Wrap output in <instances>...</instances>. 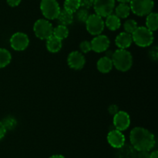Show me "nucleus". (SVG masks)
I'll use <instances>...</instances> for the list:
<instances>
[{"instance_id": "nucleus-1", "label": "nucleus", "mask_w": 158, "mask_h": 158, "mask_svg": "<svg viewBox=\"0 0 158 158\" xmlns=\"http://www.w3.org/2000/svg\"><path fill=\"white\" fill-rule=\"evenodd\" d=\"M131 145L138 151H150L155 145V137L152 133L143 127H135L130 133Z\"/></svg>"}, {"instance_id": "nucleus-2", "label": "nucleus", "mask_w": 158, "mask_h": 158, "mask_svg": "<svg viewBox=\"0 0 158 158\" xmlns=\"http://www.w3.org/2000/svg\"><path fill=\"white\" fill-rule=\"evenodd\" d=\"M113 65L118 71L126 72L133 65V57L131 52L125 49H118L114 52L111 58Z\"/></svg>"}, {"instance_id": "nucleus-3", "label": "nucleus", "mask_w": 158, "mask_h": 158, "mask_svg": "<svg viewBox=\"0 0 158 158\" xmlns=\"http://www.w3.org/2000/svg\"><path fill=\"white\" fill-rule=\"evenodd\" d=\"M131 36L133 42L140 47L151 46L154 40V33L148 29L146 26H138Z\"/></svg>"}, {"instance_id": "nucleus-4", "label": "nucleus", "mask_w": 158, "mask_h": 158, "mask_svg": "<svg viewBox=\"0 0 158 158\" xmlns=\"http://www.w3.org/2000/svg\"><path fill=\"white\" fill-rule=\"evenodd\" d=\"M131 10L138 16H145L151 13L154 7V0H131Z\"/></svg>"}, {"instance_id": "nucleus-5", "label": "nucleus", "mask_w": 158, "mask_h": 158, "mask_svg": "<svg viewBox=\"0 0 158 158\" xmlns=\"http://www.w3.org/2000/svg\"><path fill=\"white\" fill-rule=\"evenodd\" d=\"M40 10L46 20H56L61 9L56 0H41Z\"/></svg>"}, {"instance_id": "nucleus-6", "label": "nucleus", "mask_w": 158, "mask_h": 158, "mask_svg": "<svg viewBox=\"0 0 158 158\" xmlns=\"http://www.w3.org/2000/svg\"><path fill=\"white\" fill-rule=\"evenodd\" d=\"M33 31L35 35L40 40H47L52 35L53 27L50 22L46 19H40L34 23Z\"/></svg>"}, {"instance_id": "nucleus-7", "label": "nucleus", "mask_w": 158, "mask_h": 158, "mask_svg": "<svg viewBox=\"0 0 158 158\" xmlns=\"http://www.w3.org/2000/svg\"><path fill=\"white\" fill-rule=\"evenodd\" d=\"M86 27L88 33L93 36H97L102 33L105 27L104 20L97 14H91L86 21Z\"/></svg>"}, {"instance_id": "nucleus-8", "label": "nucleus", "mask_w": 158, "mask_h": 158, "mask_svg": "<svg viewBox=\"0 0 158 158\" xmlns=\"http://www.w3.org/2000/svg\"><path fill=\"white\" fill-rule=\"evenodd\" d=\"M93 6L96 14L103 18L113 13L115 9V0H94Z\"/></svg>"}, {"instance_id": "nucleus-9", "label": "nucleus", "mask_w": 158, "mask_h": 158, "mask_svg": "<svg viewBox=\"0 0 158 158\" xmlns=\"http://www.w3.org/2000/svg\"><path fill=\"white\" fill-rule=\"evenodd\" d=\"M29 44V37L26 33L17 32L12 34L10 38V46L16 51H23L28 47Z\"/></svg>"}, {"instance_id": "nucleus-10", "label": "nucleus", "mask_w": 158, "mask_h": 158, "mask_svg": "<svg viewBox=\"0 0 158 158\" xmlns=\"http://www.w3.org/2000/svg\"><path fill=\"white\" fill-rule=\"evenodd\" d=\"M113 122L116 129L121 132L124 131L129 128L131 125V118L129 114L126 112L119 111L114 116Z\"/></svg>"}, {"instance_id": "nucleus-11", "label": "nucleus", "mask_w": 158, "mask_h": 158, "mask_svg": "<svg viewBox=\"0 0 158 158\" xmlns=\"http://www.w3.org/2000/svg\"><path fill=\"white\" fill-rule=\"evenodd\" d=\"M67 63L70 68L74 70H81L86 64L84 55L79 51H73L67 57Z\"/></svg>"}, {"instance_id": "nucleus-12", "label": "nucleus", "mask_w": 158, "mask_h": 158, "mask_svg": "<svg viewBox=\"0 0 158 158\" xmlns=\"http://www.w3.org/2000/svg\"><path fill=\"white\" fill-rule=\"evenodd\" d=\"M90 43L92 50L97 53H102L106 51L109 48L110 42L106 36L100 34V35L96 36L91 40Z\"/></svg>"}, {"instance_id": "nucleus-13", "label": "nucleus", "mask_w": 158, "mask_h": 158, "mask_svg": "<svg viewBox=\"0 0 158 158\" xmlns=\"http://www.w3.org/2000/svg\"><path fill=\"white\" fill-rule=\"evenodd\" d=\"M107 142L114 148L120 149L125 144V136L121 131L113 129L107 134Z\"/></svg>"}, {"instance_id": "nucleus-14", "label": "nucleus", "mask_w": 158, "mask_h": 158, "mask_svg": "<svg viewBox=\"0 0 158 158\" xmlns=\"http://www.w3.org/2000/svg\"><path fill=\"white\" fill-rule=\"evenodd\" d=\"M133 43L131 34L127 32H122L117 36L115 39V43L119 49H125L130 47Z\"/></svg>"}, {"instance_id": "nucleus-15", "label": "nucleus", "mask_w": 158, "mask_h": 158, "mask_svg": "<svg viewBox=\"0 0 158 158\" xmlns=\"http://www.w3.org/2000/svg\"><path fill=\"white\" fill-rule=\"evenodd\" d=\"M113 67H114V65H113L111 58L106 57V56L99 59L97 63V70L103 74L109 73L112 70Z\"/></svg>"}, {"instance_id": "nucleus-16", "label": "nucleus", "mask_w": 158, "mask_h": 158, "mask_svg": "<svg viewBox=\"0 0 158 158\" xmlns=\"http://www.w3.org/2000/svg\"><path fill=\"white\" fill-rule=\"evenodd\" d=\"M46 46L49 52L57 53L58 51H60L61 50L62 46H63V43H62L61 40H60L57 37L52 35L50 37H49L46 40Z\"/></svg>"}, {"instance_id": "nucleus-17", "label": "nucleus", "mask_w": 158, "mask_h": 158, "mask_svg": "<svg viewBox=\"0 0 158 158\" xmlns=\"http://www.w3.org/2000/svg\"><path fill=\"white\" fill-rule=\"evenodd\" d=\"M104 23L106 27L111 31L117 30L121 26L120 19L113 13L106 17V21L104 22Z\"/></svg>"}, {"instance_id": "nucleus-18", "label": "nucleus", "mask_w": 158, "mask_h": 158, "mask_svg": "<svg viewBox=\"0 0 158 158\" xmlns=\"http://www.w3.org/2000/svg\"><path fill=\"white\" fill-rule=\"evenodd\" d=\"M115 15L120 19H126L131 13V7L128 3H120L115 8Z\"/></svg>"}, {"instance_id": "nucleus-19", "label": "nucleus", "mask_w": 158, "mask_h": 158, "mask_svg": "<svg viewBox=\"0 0 158 158\" xmlns=\"http://www.w3.org/2000/svg\"><path fill=\"white\" fill-rule=\"evenodd\" d=\"M146 27L152 32L157 30L158 28V15L157 12H151L147 15Z\"/></svg>"}, {"instance_id": "nucleus-20", "label": "nucleus", "mask_w": 158, "mask_h": 158, "mask_svg": "<svg viewBox=\"0 0 158 158\" xmlns=\"http://www.w3.org/2000/svg\"><path fill=\"white\" fill-rule=\"evenodd\" d=\"M57 20H59L61 25L68 26V25H70L71 23H73L74 20V15L71 12L63 9V10L60 11V14L57 17Z\"/></svg>"}, {"instance_id": "nucleus-21", "label": "nucleus", "mask_w": 158, "mask_h": 158, "mask_svg": "<svg viewBox=\"0 0 158 158\" xmlns=\"http://www.w3.org/2000/svg\"><path fill=\"white\" fill-rule=\"evenodd\" d=\"M52 35L60 39V40H63L69 36V29H68L66 26H63V25L60 24L57 26L56 27L54 28Z\"/></svg>"}, {"instance_id": "nucleus-22", "label": "nucleus", "mask_w": 158, "mask_h": 158, "mask_svg": "<svg viewBox=\"0 0 158 158\" xmlns=\"http://www.w3.org/2000/svg\"><path fill=\"white\" fill-rule=\"evenodd\" d=\"M12 60V55L8 50L0 48V68H3L9 65Z\"/></svg>"}, {"instance_id": "nucleus-23", "label": "nucleus", "mask_w": 158, "mask_h": 158, "mask_svg": "<svg viewBox=\"0 0 158 158\" xmlns=\"http://www.w3.org/2000/svg\"><path fill=\"white\" fill-rule=\"evenodd\" d=\"M63 8L65 10L74 14L80 8L79 0H65L63 3Z\"/></svg>"}, {"instance_id": "nucleus-24", "label": "nucleus", "mask_w": 158, "mask_h": 158, "mask_svg": "<svg viewBox=\"0 0 158 158\" xmlns=\"http://www.w3.org/2000/svg\"><path fill=\"white\" fill-rule=\"evenodd\" d=\"M89 14L88 12L87 9H85V8L80 7L77 12H75V16L77 18V20H78L80 23H86V20L89 17Z\"/></svg>"}, {"instance_id": "nucleus-25", "label": "nucleus", "mask_w": 158, "mask_h": 158, "mask_svg": "<svg viewBox=\"0 0 158 158\" xmlns=\"http://www.w3.org/2000/svg\"><path fill=\"white\" fill-rule=\"evenodd\" d=\"M137 27H138L137 23L134 20H127L123 23V28H124L125 32L130 34H132Z\"/></svg>"}, {"instance_id": "nucleus-26", "label": "nucleus", "mask_w": 158, "mask_h": 158, "mask_svg": "<svg viewBox=\"0 0 158 158\" xmlns=\"http://www.w3.org/2000/svg\"><path fill=\"white\" fill-rule=\"evenodd\" d=\"M2 122L3 125H4L6 130L13 129L17 125L16 119L15 118L12 117V116H8V117L5 118Z\"/></svg>"}, {"instance_id": "nucleus-27", "label": "nucleus", "mask_w": 158, "mask_h": 158, "mask_svg": "<svg viewBox=\"0 0 158 158\" xmlns=\"http://www.w3.org/2000/svg\"><path fill=\"white\" fill-rule=\"evenodd\" d=\"M80 49L81 50L82 54H87L91 50V43L88 40H84L82 41L80 44Z\"/></svg>"}, {"instance_id": "nucleus-28", "label": "nucleus", "mask_w": 158, "mask_h": 158, "mask_svg": "<svg viewBox=\"0 0 158 158\" xmlns=\"http://www.w3.org/2000/svg\"><path fill=\"white\" fill-rule=\"evenodd\" d=\"M80 1V7L85 8V9H89L91 6H93L94 2V0H79Z\"/></svg>"}, {"instance_id": "nucleus-29", "label": "nucleus", "mask_w": 158, "mask_h": 158, "mask_svg": "<svg viewBox=\"0 0 158 158\" xmlns=\"http://www.w3.org/2000/svg\"><path fill=\"white\" fill-rule=\"evenodd\" d=\"M108 111H109V112L110 113L111 115L114 116L116 113H117L119 112V108L117 105L113 104V105H110L109 106V108H108Z\"/></svg>"}, {"instance_id": "nucleus-30", "label": "nucleus", "mask_w": 158, "mask_h": 158, "mask_svg": "<svg viewBox=\"0 0 158 158\" xmlns=\"http://www.w3.org/2000/svg\"><path fill=\"white\" fill-rule=\"evenodd\" d=\"M8 5L11 7H16L21 2V0H6Z\"/></svg>"}, {"instance_id": "nucleus-31", "label": "nucleus", "mask_w": 158, "mask_h": 158, "mask_svg": "<svg viewBox=\"0 0 158 158\" xmlns=\"http://www.w3.org/2000/svg\"><path fill=\"white\" fill-rule=\"evenodd\" d=\"M6 131H7V130L6 129L5 126L3 125L2 122H0V140L4 138L5 135H6Z\"/></svg>"}, {"instance_id": "nucleus-32", "label": "nucleus", "mask_w": 158, "mask_h": 158, "mask_svg": "<svg viewBox=\"0 0 158 158\" xmlns=\"http://www.w3.org/2000/svg\"><path fill=\"white\" fill-rule=\"evenodd\" d=\"M138 158H150V153L149 151H139Z\"/></svg>"}, {"instance_id": "nucleus-33", "label": "nucleus", "mask_w": 158, "mask_h": 158, "mask_svg": "<svg viewBox=\"0 0 158 158\" xmlns=\"http://www.w3.org/2000/svg\"><path fill=\"white\" fill-rule=\"evenodd\" d=\"M150 158H158V151L154 150L152 153H150Z\"/></svg>"}, {"instance_id": "nucleus-34", "label": "nucleus", "mask_w": 158, "mask_h": 158, "mask_svg": "<svg viewBox=\"0 0 158 158\" xmlns=\"http://www.w3.org/2000/svg\"><path fill=\"white\" fill-rule=\"evenodd\" d=\"M49 158H65V156L60 154H56V155H52V156H51Z\"/></svg>"}, {"instance_id": "nucleus-35", "label": "nucleus", "mask_w": 158, "mask_h": 158, "mask_svg": "<svg viewBox=\"0 0 158 158\" xmlns=\"http://www.w3.org/2000/svg\"><path fill=\"white\" fill-rule=\"evenodd\" d=\"M120 3H130L131 0H117Z\"/></svg>"}]
</instances>
